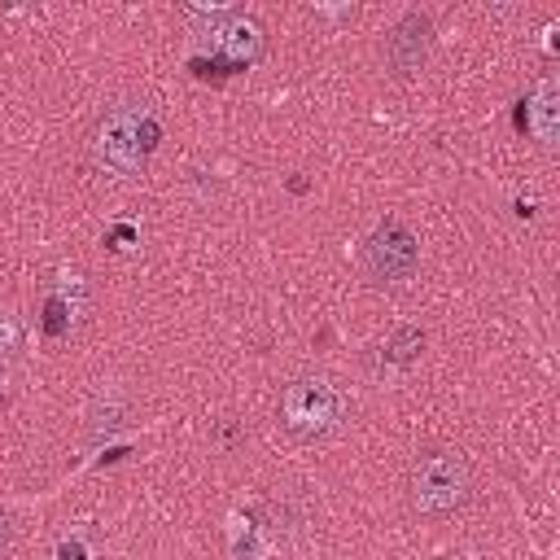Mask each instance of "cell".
Masks as SVG:
<instances>
[{"instance_id":"1","label":"cell","mask_w":560,"mask_h":560,"mask_svg":"<svg viewBox=\"0 0 560 560\" xmlns=\"http://www.w3.org/2000/svg\"><path fill=\"white\" fill-rule=\"evenodd\" d=\"M158 140H162V127H158L153 105L144 96H118L96 114L92 136H88V153H92V166L101 175L136 179V175H144Z\"/></svg>"},{"instance_id":"2","label":"cell","mask_w":560,"mask_h":560,"mask_svg":"<svg viewBox=\"0 0 560 560\" xmlns=\"http://www.w3.org/2000/svg\"><path fill=\"white\" fill-rule=\"evenodd\" d=\"M472 499V464L459 446L429 442L407 464V508L416 516H451Z\"/></svg>"},{"instance_id":"3","label":"cell","mask_w":560,"mask_h":560,"mask_svg":"<svg viewBox=\"0 0 560 560\" xmlns=\"http://www.w3.org/2000/svg\"><path fill=\"white\" fill-rule=\"evenodd\" d=\"M346 420V394L324 372H302L280 394V424L298 442H324Z\"/></svg>"},{"instance_id":"4","label":"cell","mask_w":560,"mask_h":560,"mask_svg":"<svg viewBox=\"0 0 560 560\" xmlns=\"http://www.w3.org/2000/svg\"><path fill=\"white\" fill-rule=\"evenodd\" d=\"M206 44H210V61L192 57V70L197 74H210V66H214V74H236V70H249L262 57L267 35H262V26L254 18L228 13V18H214L210 22Z\"/></svg>"},{"instance_id":"5","label":"cell","mask_w":560,"mask_h":560,"mask_svg":"<svg viewBox=\"0 0 560 560\" xmlns=\"http://www.w3.org/2000/svg\"><path fill=\"white\" fill-rule=\"evenodd\" d=\"M416 262H420V241L402 219H381L363 241V276L372 284H398L416 271Z\"/></svg>"},{"instance_id":"6","label":"cell","mask_w":560,"mask_h":560,"mask_svg":"<svg viewBox=\"0 0 560 560\" xmlns=\"http://www.w3.org/2000/svg\"><path fill=\"white\" fill-rule=\"evenodd\" d=\"M429 44H433V22H429V13H420V9L402 13L398 26L385 35V61H389V70H394L398 79L416 74V70L424 66V57H429Z\"/></svg>"},{"instance_id":"7","label":"cell","mask_w":560,"mask_h":560,"mask_svg":"<svg viewBox=\"0 0 560 560\" xmlns=\"http://www.w3.org/2000/svg\"><path fill=\"white\" fill-rule=\"evenodd\" d=\"M521 127L542 149H556V136H560V83H556V74H542L525 92V101H521Z\"/></svg>"},{"instance_id":"8","label":"cell","mask_w":560,"mask_h":560,"mask_svg":"<svg viewBox=\"0 0 560 560\" xmlns=\"http://www.w3.org/2000/svg\"><path fill=\"white\" fill-rule=\"evenodd\" d=\"M22 341H26V324H22V315H18L13 306H0V363L18 359Z\"/></svg>"},{"instance_id":"9","label":"cell","mask_w":560,"mask_h":560,"mask_svg":"<svg viewBox=\"0 0 560 560\" xmlns=\"http://www.w3.org/2000/svg\"><path fill=\"white\" fill-rule=\"evenodd\" d=\"M420 346H424V332L420 328H394V337L385 346V359L389 363H411L420 354Z\"/></svg>"},{"instance_id":"10","label":"cell","mask_w":560,"mask_h":560,"mask_svg":"<svg viewBox=\"0 0 560 560\" xmlns=\"http://www.w3.org/2000/svg\"><path fill=\"white\" fill-rule=\"evenodd\" d=\"M57 560H88V551H83V542H61Z\"/></svg>"},{"instance_id":"11","label":"cell","mask_w":560,"mask_h":560,"mask_svg":"<svg viewBox=\"0 0 560 560\" xmlns=\"http://www.w3.org/2000/svg\"><path fill=\"white\" fill-rule=\"evenodd\" d=\"M4 547H9V512L0 508V551H4Z\"/></svg>"}]
</instances>
